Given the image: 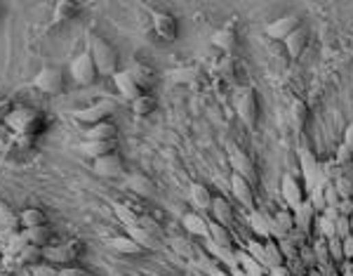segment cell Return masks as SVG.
Wrapping results in <instances>:
<instances>
[{"label": "cell", "mask_w": 353, "mask_h": 276, "mask_svg": "<svg viewBox=\"0 0 353 276\" xmlns=\"http://www.w3.org/2000/svg\"><path fill=\"white\" fill-rule=\"evenodd\" d=\"M3 125L10 132H14L16 140L31 142L38 132L45 130L47 118H45V114L38 112V109H33V107H12V112L5 116Z\"/></svg>", "instance_id": "cell-1"}, {"label": "cell", "mask_w": 353, "mask_h": 276, "mask_svg": "<svg viewBox=\"0 0 353 276\" xmlns=\"http://www.w3.org/2000/svg\"><path fill=\"white\" fill-rule=\"evenodd\" d=\"M87 50H90L92 59H95L99 76H111L113 78L118 74V50L111 43L92 33V36H87Z\"/></svg>", "instance_id": "cell-2"}, {"label": "cell", "mask_w": 353, "mask_h": 276, "mask_svg": "<svg viewBox=\"0 0 353 276\" xmlns=\"http://www.w3.org/2000/svg\"><path fill=\"white\" fill-rule=\"evenodd\" d=\"M82 255V244L78 239L64 241V244H54L43 248V260L54 264V267H73V262H78Z\"/></svg>", "instance_id": "cell-3"}, {"label": "cell", "mask_w": 353, "mask_h": 276, "mask_svg": "<svg viewBox=\"0 0 353 276\" xmlns=\"http://www.w3.org/2000/svg\"><path fill=\"white\" fill-rule=\"evenodd\" d=\"M31 85L36 87L38 92H43V95H52V97L62 95L66 87V76L57 66H43L36 74V78L31 81Z\"/></svg>", "instance_id": "cell-4"}, {"label": "cell", "mask_w": 353, "mask_h": 276, "mask_svg": "<svg viewBox=\"0 0 353 276\" xmlns=\"http://www.w3.org/2000/svg\"><path fill=\"white\" fill-rule=\"evenodd\" d=\"M118 104L113 102V99H99V102L90 104V107H80V109H73L71 116H73L78 123H85V125H97V123H104V120L109 118Z\"/></svg>", "instance_id": "cell-5"}, {"label": "cell", "mask_w": 353, "mask_h": 276, "mask_svg": "<svg viewBox=\"0 0 353 276\" xmlns=\"http://www.w3.org/2000/svg\"><path fill=\"white\" fill-rule=\"evenodd\" d=\"M69 71H71V78L78 83V85H95V81L99 78V71L95 66V59H92L90 50L76 54V57L71 59Z\"/></svg>", "instance_id": "cell-6"}, {"label": "cell", "mask_w": 353, "mask_h": 276, "mask_svg": "<svg viewBox=\"0 0 353 276\" xmlns=\"http://www.w3.org/2000/svg\"><path fill=\"white\" fill-rule=\"evenodd\" d=\"M297 156H299V168H301V175H304V182H306V189H318L323 184V175H321V165H318L316 156L311 153L308 147H301L297 149Z\"/></svg>", "instance_id": "cell-7"}, {"label": "cell", "mask_w": 353, "mask_h": 276, "mask_svg": "<svg viewBox=\"0 0 353 276\" xmlns=\"http://www.w3.org/2000/svg\"><path fill=\"white\" fill-rule=\"evenodd\" d=\"M229 165L234 170V175H240L245 178L250 184L257 182V170H255V161L250 158V153H245L238 147H229Z\"/></svg>", "instance_id": "cell-8"}, {"label": "cell", "mask_w": 353, "mask_h": 276, "mask_svg": "<svg viewBox=\"0 0 353 276\" xmlns=\"http://www.w3.org/2000/svg\"><path fill=\"white\" fill-rule=\"evenodd\" d=\"M280 194H283V201L288 203L290 211H295L297 206L306 201V187H301V182L297 180V175H285L283 178V187H280Z\"/></svg>", "instance_id": "cell-9"}, {"label": "cell", "mask_w": 353, "mask_h": 276, "mask_svg": "<svg viewBox=\"0 0 353 276\" xmlns=\"http://www.w3.org/2000/svg\"><path fill=\"white\" fill-rule=\"evenodd\" d=\"M236 112H238L240 120L247 125V128H255L257 118H259V102H257L255 92L252 90L242 92V95L238 97V102H236Z\"/></svg>", "instance_id": "cell-10"}, {"label": "cell", "mask_w": 353, "mask_h": 276, "mask_svg": "<svg viewBox=\"0 0 353 276\" xmlns=\"http://www.w3.org/2000/svg\"><path fill=\"white\" fill-rule=\"evenodd\" d=\"M292 213H295L297 229L311 239V236L316 234V227H318V215H316V208L311 206V201H304L301 206H297Z\"/></svg>", "instance_id": "cell-11"}, {"label": "cell", "mask_w": 353, "mask_h": 276, "mask_svg": "<svg viewBox=\"0 0 353 276\" xmlns=\"http://www.w3.org/2000/svg\"><path fill=\"white\" fill-rule=\"evenodd\" d=\"M231 191H234V198L245 211L255 213V187L250 182L240 178V175H231Z\"/></svg>", "instance_id": "cell-12"}, {"label": "cell", "mask_w": 353, "mask_h": 276, "mask_svg": "<svg viewBox=\"0 0 353 276\" xmlns=\"http://www.w3.org/2000/svg\"><path fill=\"white\" fill-rule=\"evenodd\" d=\"M299 26H301L299 17H295V14L278 17V19L271 21V24L266 26V36L271 38V41H283L285 43V38L292 36V33L299 29Z\"/></svg>", "instance_id": "cell-13"}, {"label": "cell", "mask_w": 353, "mask_h": 276, "mask_svg": "<svg viewBox=\"0 0 353 276\" xmlns=\"http://www.w3.org/2000/svg\"><path fill=\"white\" fill-rule=\"evenodd\" d=\"M92 170H95V175H99V178H106V180L123 178V175H125L123 158H120L118 153H111V156L97 158L95 165H92Z\"/></svg>", "instance_id": "cell-14"}, {"label": "cell", "mask_w": 353, "mask_h": 276, "mask_svg": "<svg viewBox=\"0 0 353 276\" xmlns=\"http://www.w3.org/2000/svg\"><path fill=\"white\" fill-rule=\"evenodd\" d=\"M113 83H115V87H118L120 97H123L125 102H130V104L135 102V99H139L141 95H144V90H141V87L137 85V81L132 78L128 69L118 71V74L113 76Z\"/></svg>", "instance_id": "cell-15"}, {"label": "cell", "mask_w": 353, "mask_h": 276, "mask_svg": "<svg viewBox=\"0 0 353 276\" xmlns=\"http://www.w3.org/2000/svg\"><path fill=\"white\" fill-rule=\"evenodd\" d=\"M153 31H156V36L161 38V41L172 43L176 41L179 26H176V19L170 12H153Z\"/></svg>", "instance_id": "cell-16"}, {"label": "cell", "mask_w": 353, "mask_h": 276, "mask_svg": "<svg viewBox=\"0 0 353 276\" xmlns=\"http://www.w3.org/2000/svg\"><path fill=\"white\" fill-rule=\"evenodd\" d=\"M295 229H297L295 213H292L290 208H280V211H275V215H273V227H271V236H273L275 241L288 239V236Z\"/></svg>", "instance_id": "cell-17"}, {"label": "cell", "mask_w": 353, "mask_h": 276, "mask_svg": "<svg viewBox=\"0 0 353 276\" xmlns=\"http://www.w3.org/2000/svg\"><path fill=\"white\" fill-rule=\"evenodd\" d=\"M212 222H217V224H222V227H229L231 229V224H234V220H236V213H234V206H231L226 198H214L212 201Z\"/></svg>", "instance_id": "cell-18"}, {"label": "cell", "mask_w": 353, "mask_h": 276, "mask_svg": "<svg viewBox=\"0 0 353 276\" xmlns=\"http://www.w3.org/2000/svg\"><path fill=\"white\" fill-rule=\"evenodd\" d=\"M130 76L137 81V85L141 87V90H151V85L156 83V74H153V69L144 62H135L128 66Z\"/></svg>", "instance_id": "cell-19"}, {"label": "cell", "mask_w": 353, "mask_h": 276, "mask_svg": "<svg viewBox=\"0 0 353 276\" xmlns=\"http://www.w3.org/2000/svg\"><path fill=\"white\" fill-rule=\"evenodd\" d=\"M19 224L24 229H36V227H45L47 224V213L43 211V208H24V211L19 213Z\"/></svg>", "instance_id": "cell-20"}, {"label": "cell", "mask_w": 353, "mask_h": 276, "mask_svg": "<svg viewBox=\"0 0 353 276\" xmlns=\"http://www.w3.org/2000/svg\"><path fill=\"white\" fill-rule=\"evenodd\" d=\"M106 244H109V248H113L115 253H120V255H141V253H144V248L137 244L135 239H130L128 234L113 236V239H109Z\"/></svg>", "instance_id": "cell-21"}, {"label": "cell", "mask_w": 353, "mask_h": 276, "mask_svg": "<svg viewBox=\"0 0 353 276\" xmlns=\"http://www.w3.org/2000/svg\"><path fill=\"white\" fill-rule=\"evenodd\" d=\"M181 224H184V229L193 236H209V222L201 213H186L184 217H181Z\"/></svg>", "instance_id": "cell-22"}, {"label": "cell", "mask_w": 353, "mask_h": 276, "mask_svg": "<svg viewBox=\"0 0 353 276\" xmlns=\"http://www.w3.org/2000/svg\"><path fill=\"white\" fill-rule=\"evenodd\" d=\"M85 156L90 158H104V156H111V153H115V149H118V142H85V145L78 147Z\"/></svg>", "instance_id": "cell-23"}, {"label": "cell", "mask_w": 353, "mask_h": 276, "mask_svg": "<svg viewBox=\"0 0 353 276\" xmlns=\"http://www.w3.org/2000/svg\"><path fill=\"white\" fill-rule=\"evenodd\" d=\"M306 45H308V31L304 29V26H299V29L292 33V36L285 38V50H288V54H290V57H295V59L304 52Z\"/></svg>", "instance_id": "cell-24"}, {"label": "cell", "mask_w": 353, "mask_h": 276, "mask_svg": "<svg viewBox=\"0 0 353 276\" xmlns=\"http://www.w3.org/2000/svg\"><path fill=\"white\" fill-rule=\"evenodd\" d=\"M115 137H118V128L113 123H109V120L92 125L87 130V142H115Z\"/></svg>", "instance_id": "cell-25"}, {"label": "cell", "mask_w": 353, "mask_h": 276, "mask_svg": "<svg viewBox=\"0 0 353 276\" xmlns=\"http://www.w3.org/2000/svg\"><path fill=\"white\" fill-rule=\"evenodd\" d=\"M290 118H292V125H295L297 132H304L308 118H311V112H308V104L304 99H295L290 107Z\"/></svg>", "instance_id": "cell-26"}, {"label": "cell", "mask_w": 353, "mask_h": 276, "mask_svg": "<svg viewBox=\"0 0 353 276\" xmlns=\"http://www.w3.org/2000/svg\"><path fill=\"white\" fill-rule=\"evenodd\" d=\"M212 45H217L222 52L231 54L238 45V36H236L234 26H226V29H219L217 33L212 36Z\"/></svg>", "instance_id": "cell-27"}, {"label": "cell", "mask_w": 353, "mask_h": 276, "mask_svg": "<svg viewBox=\"0 0 353 276\" xmlns=\"http://www.w3.org/2000/svg\"><path fill=\"white\" fill-rule=\"evenodd\" d=\"M128 187L135 194H139V196H144V198H151L153 194H156V187H153V182L146 178V175H141V173H135V175H128Z\"/></svg>", "instance_id": "cell-28"}, {"label": "cell", "mask_w": 353, "mask_h": 276, "mask_svg": "<svg viewBox=\"0 0 353 276\" xmlns=\"http://www.w3.org/2000/svg\"><path fill=\"white\" fill-rule=\"evenodd\" d=\"M78 10H80L78 3H66V0L54 3V17H52V21H49V29H52V26L64 24V21H69V19H73V14L78 12Z\"/></svg>", "instance_id": "cell-29"}, {"label": "cell", "mask_w": 353, "mask_h": 276, "mask_svg": "<svg viewBox=\"0 0 353 276\" xmlns=\"http://www.w3.org/2000/svg\"><path fill=\"white\" fill-rule=\"evenodd\" d=\"M212 194H209V189L205 184H191V203L198 208V211H205L209 213L212 211Z\"/></svg>", "instance_id": "cell-30"}, {"label": "cell", "mask_w": 353, "mask_h": 276, "mask_svg": "<svg viewBox=\"0 0 353 276\" xmlns=\"http://www.w3.org/2000/svg\"><path fill=\"white\" fill-rule=\"evenodd\" d=\"M26 239V244H33L38 248H47L52 246L49 241H52V229L47 227H36V229H24V234H21Z\"/></svg>", "instance_id": "cell-31"}, {"label": "cell", "mask_w": 353, "mask_h": 276, "mask_svg": "<svg viewBox=\"0 0 353 276\" xmlns=\"http://www.w3.org/2000/svg\"><path fill=\"white\" fill-rule=\"evenodd\" d=\"M264 248H266V264H269V269L285 267V255H283V251H280L278 241H275V239H266V241H264Z\"/></svg>", "instance_id": "cell-32"}, {"label": "cell", "mask_w": 353, "mask_h": 276, "mask_svg": "<svg viewBox=\"0 0 353 276\" xmlns=\"http://www.w3.org/2000/svg\"><path fill=\"white\" fill-rule=\"evenodd\" d=\"M209 241L214 246H222V248H231L234 246V236H231V229L229 227H222L217 222H209Z\"/></svg>", "instance_id": "cell-33"}, {"label": "cell", "mask_w": 353, "mask_h": 276, "mask_svg": "<svg viewBox=\"0 0 353 276\" xmlns=\"http://www.w3.org/2000/svg\"><path fill=\"white\" fill-rule=\"evenodd\" d=\"M128 236H130V239H135L137 244L144 248V251H156V248H158V241H156L158 236L148 234V231L144 227H139V224H137V227H130Z\"/></svg>", "instance_id": "cell-34"}, {"label": "cell", "mask_w": 353, "mask_h": 276, "mask_svg": "<svg viewBox=\"0 0 353 276\" xmlns=\"http://www.w3.org/2000/svg\"><path fill=\"white\" fill-rule=\"evenodd\" d=\"M250 227L255 229V234L259 236L262 241H266V239H273L271 236V224H269V217L264 213H250Z\"/></svg>", "instance_id": "cell-35"}, {"label": "cell", "mask_w": 353, "mask_h": 276, "mask_svg": "<svg viewBox=\"0 0 353 276\" xmlns=\"http://www.w3.org/2000/svg\"><path fill=\"white\" fill-rule=\"evenodd\" d=\"M41 260H43V248H38L33 244H26L19 253H16V262L19 264H29V267H33V264H41Z\"/></svg>", "instance_id": "cell-36"}, {"label": "cell", "mask_w": 353, "mask_h": 276, "mask_svg": "<svg viewBox=\"0 0 353 276\" xmlns=\"http://www.w3.org/2000/svg\"><path fill=\"white\" fill-rule=\"evenodd\" d=\"M113 213H115V217H118L120 222H123L128 229H130V227H137V224H139V215L132 211L130 206H125V203H115V206H113Z\"/></svg>", "instance_id": "cell-37"}, {"label": "cell", "mask_w": 353, "mask_h": 276, "mask_svg": "<svg viewBox=\"0 0 353 276\" xmlns=\"http://www.w3.org/2000/svg\"><path fill=\"white\" fill-rule=\"evenodd\" d=\"M153 109H156V99H153L151 95H146V92L139 99H135V102H132V112H135V116H139V118L153 114Z\"/></svg>", "instance_id": "cell-38"}, {"label": "cell", "mask_w": 353, "mask_h": 276, "mask_svg": "<svg viewBox=\"0 0 353 276\" xmlns=\"http://www.w3.org/2000/svg\"><path fill=\"white\" fill-rule=\"evenodd\" d=\"M219 74H222V78L226 81H234L236 76H238V62H236V57H231V54H226V57L219 59Z\"/></svg>", "instance_id": "cell-39"}, {"label": "cell", "mask_w": 353, "mask_h": 276, "mask_svg": "<svg viewBox=\"0 0 353 276\" xmlns=\"http://www.w3.org/2000/svg\"><path fill=\"white\" fill-rule=\"evenodd\" d=\"M247 255L255 262H259L262 267H269L266 264V248H264V241H247Z\"/></svg>", "instance_id": "cell-40"}, {"label": "cell", "mask_w": 353, "mask_h": 276, "mask_svg": "<svg viewBox=\"0 0 353 276\" xmlns=\"http://www.w3.org/2000/svg\"><path fill=\"white\" fill-rule=\"evenodd\" d=\"M209 251L214 253V255L219 257V260H222L224 264H229V267H236V255H234V251H231V248H222V246H214L212 241H209Z\"/></svg>", "instance_id": "cell-41"}, {"label": "cell", "mask_w": 353, "mask_h": 276, "mask_svg": "<svg viewBox=\"0 0 353 276\" xmlns=\"http://www.w3.org/2000/svg\"><path fill=\"white\" fill-rule=\"evenodd\" d=\"M351 234H353L351 217H344V215H339L337 222H334V236H339V239H349Z\"/></svg>", "instance_id": "cell-42"}, {"label": "cell", "mask_w": 353, "mask_h": 276, "mask_svg": "<svg viewBox=\"0 0 353 276\" xmlns=\"http://www.w3.org/2000/svg\"><path fill=\"white\" fill-rule=\"evenodd\" d=\"M328 248H330V255H332L334 264L344 262V244H341L339 236H330V239H328Z\"/></svg>", "instance_id": "cell-43"}, {"label": "cell", "mask_w": 353, "mask_h": 276, "mask_svg": "<svg viewBox=\"0 0 353 276\" xmlns=\"http://www.w3.org/2000/svg\"><path fill=\"white\" fill-rule=\"evenodd\" d=\"M299 257H301V262H304L308 269H316L318 267L316 251H313V241H311V244H304V246L299 248Z\"/></svg>", "instance_id": "cell-44"}, {"label": "cell", "mask_w": 353, "mask_h": 276, "mask_svg": "<svg viewBox=\"0 0 353 276\" xmlns=\"http://www.w3.org/2000/svg\"><path fill=\"white\" fill-rule=\"evenodd\" d=\"M14 222H19V217H16L8 203L0 201V224H3V227H14Z\"/></svg>", "instance_id": "cell-45"}, {"label": "cell", "mask_w": 353, "mask_h": 276, "mask_svg": "<svg viewBox=\"0 0 353 276\" xmlns=\"http://www.w3.org/2000/svg\"><path fill=\"white\" fill-rule=\"evenodd\" d=\"M29 276H59V269L49 262H41L29 267Z\"/></svg>", "instance_id": "cell-46"}, {"label": "cell", "mask_w": 353, "mask_h": 276, "mask_svg": "<svg viewBox=\"0 0 353 276\" xmlns=\"http://www.w3.org/2000/svg\"><path fill=\"white\" fill-rule=\"evenodd\" d=\"M278 246H280V251H283V255H285V262H290V260H295V257H299V248L292 244L290 239H280Z\"/></svg>", "instance_id": "cell-47"}, {"label": "cell", "mask_w": 353, "mask_h": 276, "mask_svg": "<svg viewBox=\"0 0 353 276\" xmlns=\"http://www.w3.org/2000/svg\"><path fill=\"white\" fill-rule=\"evenodd\" d=\"M196 69H193V66H189V69H176V71H172V76H170V78L172 81H176V83H191L193 78H196Z\"/></svg>", "instance_id": "cell-48"}, {"label": "cell", "mask_w": 353, "mask_h": 276, "mask_svg": "<svg viewBox=\"0 0 353 276\" xmlns=\"http://www.w3.org/2000/svg\"><path fill=\"white\" fill-rule=\"evenodd\" d=\"M318 229H321L323 239H330V236H334V222H332V220L325 217V215H321V217H318Z\"/></svg>", "instance_id": "cell-49"}, {"label": "cell", "mask_w": 353, "mask_h": 276, "mask_svg": "<svg viewBox=\"0 0 353 276\" xmlns=\"http://www.w3.org/2000/svg\"><path fill=\"white\" fill-rule=\"evenodd\" d=\"M337 213L344 215V217H353V198H341L337 206Z\"/></svg>", "instance_id": "cell-50"}, {"label": "cell", "mask_w": 353, "mask_h": 276, "mask_svg": "<svg viewBox=\"0 0 353 276\" xmlns=\"http://www.w3.org/2000/svg\"><path fill=\"white\" fill-rule=\"evenodd\" d=\"M59 276H92L90 272H87V269H82V267H62L59 269Z\"/></svg>", "instance_id": "cell-51"}, {"label": "cell", "mask_w": 353, "mask_h": 276, "mask_svg": "<svg viewBox=\"0 0 353 276\" xmlns=\"http://www.w3.org/2000/svg\"><path fill=\"white\" fill-rule=\"evenodd\" d=\"M172 246L176 248V253H181V255L191 257V244H189L186 239H174V241H172Z\"/></svg>", "instance_id": "cell-52"}, {"label": "cell", "mask_w": 353, "mask_h": 276, "mask_svg": "<svg viewBox=\"0 0 353 276\" xmlns=\"http://www.w3.org/2000/svg\"><path fill=\"white\" fill-rule=\"evenodd\" d=\"M341 244H344V260H353V234L349 239H341Z\"/></svg>", "instance_id": "cell-53"}, {"label": "cell", "mask_w": 353, "mask_h": 276, "mask_svg": "<svg viewBox=\"0 0 353 276\" xmlns=\"http://www.w3.org/2000/svg\"><path fill=\"white\" fill-rule=\"evenodd\" d=\"M10 112H12V102H10V99H3V102H0V123H3L5 116Z\"/></svg>", "instance_id": "cell-54"}, {"label": "cell", "mask_w": 353, "mask_h": 276, "mask_svg": "<svg viewBox=\"0 0 353 276\" xmlns=\"http://www.w3.org/2000/svg\"><path fill=\"white\" fill-rule=\"evenodd\" d=\"M344 147L349 149V151L353 153V125L351 128H346V137H344Z\"/></svg>", "instance_id": "cell-55"}, {"label": "cell", "mask_w": 353, "mask_h": 276, "mask_svg": "<svg viewBox=\"0 0 353 276\" xmlns=\"http://www.w3.org/2000/svg\"><path fill=\"white\" fill-rule=\"evenodd\" d=\"M234 276H247V272H242V269H236Z\"/></svg>", "instance_id": "cell-56"}, {"label": "cell", "mask_w": 353, "mask_h": 276, "mask_svg": "<svg viewBox=\"0 0 353 276\" xmlns=\"http://www.w3.org/2000/svg\"><path fill=\"white\" fill-rule=\"evenodd\" d=\"M346 276H353V272H346Z\"/></svg>", "instance_id": "cell-57"}, {"label": "cell", "mask_w": 353, "mask_h": 276, "mask_svg": "<svg viewBox=\"0 0 353 276\" xmlns=\"http://www.w3.org/2000/svg\"><path fill=\"white\" fill-rule=\"evenodd\" d=\"M170 276H179V274H170Z\"/></svg>", "instance_id": "cell-58"}, {"label": "cell", "mask_w": 353, "mask_h": 276, "mask_svg": "<svg viewBox=\"0 0 353 276\" xmlns=\"http://www.w3.org/2000/svg\"><path fill=\"white\" fill-rule=\"evenodd\" d=\"M351 224H353V217H351Z\"/></svg>", "instance_id": "cell-59"}]
</instances>
